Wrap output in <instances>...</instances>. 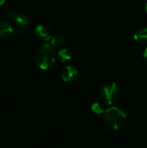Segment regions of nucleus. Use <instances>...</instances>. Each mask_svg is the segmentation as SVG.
I'll return each mask as SVG.
<instances>
[{
	"mask_svg": "<svg viewBox=\"0 0 147 148\" xmlns=\"http://www.w3.org/2000/svg\"><path fill=\"white\" fill-rule=\"evenodd\" d=\"M4 13L6 16H8L10 18H11L15 22L16 26L20 28H23L27 26L29 23V19L26 15L21 12H18L12 8H6L4 10Z\"/></svg>",
	"mask_w": 147,
	"mask_h": 148,
	"instance_id": "obj_4",
	"label": "nucleus"
},
{
	"mask_svg": "<svg viewBox=\"0 0 147 148\" xmlns=\"http://www.w3.org/2000/svg\"><path fill=\"white\" fill-rule=\"evenodd\" d=\"M134 40L139 44H147V28L138 29L134 34Z\"/></svg>",
	"mask_w": 147,
	"mask_h": 148,
	"instance_id": "obj_10",
	"label": "nucleus"
},
{
	"mask_svg": "<svg viewBox=\"0 0 147 148\" xmlns=\"http://www.w3.org/2000/svg\"><path fill=\"white\" fill-rule=\"evenodd\" d=\"M92 110H93L95 114H102V113L104 114V112L106 111L104 106L101 105V103H98V102L93 104V106H92Z\"/></svg>",
	"mask_w": 147,
	"mask_h": 148,
	"instance_id": "obj_11",
	"label": "nucleus"
},
{
	"mask_svg": "<svg viewBox=\"0 0 147 148\" xmlns=\"http://www.w3.org/2000/svg\"><path fill=\"white\" fill-rule=\"evenodd\" d=\"M15 31L13 26H11L6 21H0V38L8 37Z\"/></svg>",
	"mask_w": 147,
	"mask_h": 148,
	"instance_id": "obj_7",
	"label": "nucleus"
},
{
	"mask_svg": "<svg viewBox=\"0 0 147 148\" xmlns=\"http://www.w3.org/2000/svg\"><path fill=\"white\" fill-rule=\"evenodd\" d=\"M35 33L36 36L42 41H49L52 37V33L50 29L43 24H38L35 29Z\"/></svg>",
	"mask_w": 147,
	"mask_h": 148,
	"instance_id": "obj_6",
	"label": "nucleus"
},
{
	"mask_svg": "<svg viewBox=\"0 0 147 148\" xmlns=\"http://www.w3.org/2000/svg\"><path fill=\"white\" fill-rule=\"evenodd\" d=\"M50 41H51V45L55 49H62L66 44V38L62 34H56L52 36Z\"/></svg>",
	"mask_w": 147,
	"mask_h": 148,
	"instance_id": "obj_9",
	"label": "nucleus"
},
{
	"mask_svg": "<svg viewBox=\"0 0 147 148\" xmlns=\"http://www.w3.org/2000/svg\"><path fill=\"white\" fill-rule=\"evenodd\" d=\"M36 61L38 67L43 70L52 68L56 61L55 48L49 44L41 45L36 54Z\"/></svg>",
	"mask_w": 147,
	"mask_h": 148,
	"instance_id": "obj_1",
	"label": "nucleus"
},
{
	"mask_svg": "<svg viewBox=\"0 0 147 148\" xmlns=\"http://www.w3.org/2000/svg\"><path fill=\"white\" fill-rule=\"evenodd\" d=\"M146 13H147V3H146Z\"/></svg>",
	"mask_w": 147,
	"mask_h": 148,
	"instance_id": "obj_14",
	"label": "nucleus"
},
{
	"mask_svg": "<svg viewBox=\"0 0 147 148\" xmlns=\"http://www.w3.org/2000/svg\"><path fill=\"white\" fill-rule=\"evenodd\" d=\"M144 59L147 63V48L145 49V52H144Z\"/></svg>",
	"mask_w": 147,
	"mask_h": 148,
	"instance_id": "obj_12",
	"label": "nucleus"
},
{
	"mask_svg": "<svg viewBox=\"0 0 147 148\" xmlns=\"http://www.w3.org/2000/svg\"><path fill=\"white\" fill-rule=\"evenodd\" d=\"M101 97L107 105H112L117 101L120 97V88L114 82L104 85L101 89Z\"/></svg>",
	"mask_w": 147,
	"mask_h": 148,
	"instance_id": "obj_3",
	"label": "nucleus"
},
{
	"mask_svg": "<svg viewBox=\"0 0 147 148\" xmlns=\"http://www.w3.org/2000/svg\"><path fill=\"white\" fill-rule=\"evenodd\" d=\"M4 3H5V0H0V6H1V5H3Z\"/></svg>",
	"mask_w": 147,
	"mask_h": 148,
	"instance_id": "obj_13",
	"label": "nucleus"
},
{
	"mask_svg": "<svg viewBox=\"0 0 147 148\" xmlns=\"http://www.w3.org/2000/svg\"><path fill=\"white\" fill-rule=\"evenodd\" d=\"M104 119L106 126L113 131H120L125 125L126 115L116 107H111L104 112Z\"/></svg>",
	"mask_w": 147,
	"mask_h": 148,
	"instance_id": "obj_2",
	"label": "nucleus"
},
{
	"mask_svg": "<svg viewBox=\"0 0 147 148\" xmlns=\"http://www.w3.org/2000/svg\"><path fill=\"white\" fill-rule=\"evenodd\" d=\"M57 57L61 62H68L73 57V52L68 48H62L57 53Z\"/></svg>",
	"mask_w": 147,
	"mask_h": 148,
	"instance_id": "obj_8",
	"label": "nucleus"
},
{
	"mask_svg": "<svg viewBox=\"0 0 147 148\" xmlns=\"http://www.w3.org/2000/svg\"><path fill=\"white\" fill-rule=\"evenodd\" d=\"M62 79L65 82H73L79 77V71L77 68L73 65L66 66L62 71Z\"/></svg>",
	"mask_w": 147,
	"mask_h": 148,
	"instance_id": "obj_5",
	"label": "nucleus"
}]
</instances>
